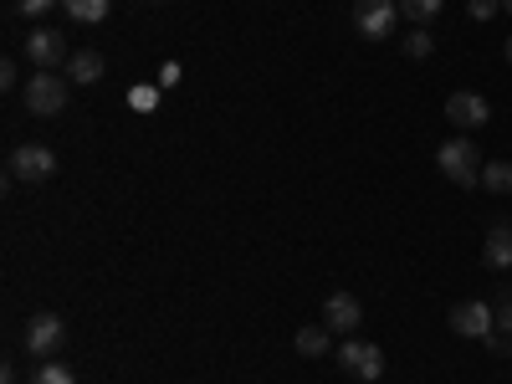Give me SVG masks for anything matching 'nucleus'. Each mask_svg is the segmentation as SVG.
I'll list each match as a JSON object with an SVG mask.
<instances>
[{"label": "nucleus", "instance_id": "4468645a", "mask_svg": "<svg viewBox=\"0 0 512 384\" xmlns=\"http://www.w3.org/2000/svg\"><path fill=\"white\" fill-rule=\"evenodd\" d=\"M62 6H67V16L82 21V26H103L108 11H113V0H62Z\"/></svg>", "mask_w": 512, "mask_h": 384}, {"label": "nucleus", "instance_id": "7ed1b4c3", "mask_svg": "<svg viewBox=\"0 0 512 384\" xmlns=\"http://www.w3.org/2000/svg\"><path fill=\"white\" fill-rule=\"evenodd\" d=\"M62 344H67V323L57 313H31V323H26V354L31 359H57Z\"/></svg>", "mask_w": 512, "mask_h": 384}, {"label": "nucleus", "instance_id": "aec40b11", "mask_svg": "<svg viewBox=\"0 0 512 384\" xmlns=\"http://www.w3.org/2000/svg\"><path fill=\"white\" fill-rule=\"evenodd\" d=\"M487 349H497V354H512V333L492 328V333H487Z\"/></svg>", "mask_w": 512, "mask_h": 384}, {"label": "nucleus", "instance_id": "dca6fc26", "mask_svg": "<svg viewBox=\"0 0 512 384\" xmlns=\"http://www.w3.org/2000/svg\"><path fill=\"white\" fill-rule=\"evenodd\" d=\"M441 6H446V0H400V16L415 21V26H431L441 16Z\"/></svg>", "mask_w": 512, "mask_h": 384}, {"label": "nucleus", "instance_id": "bb28decb", "mask_svg": "<svg viewBox=\"0 0 512 384\" xmlns=\"http://www.w3.org/2000/svg\"><path fill=\"white\" fill-rule=\"evenodd\" d=\"M507 67H512V36H507Z\"/></svg>", "mask_w": 512, "mask_h": 384}, {"label": "nucleus", "instance_id": "f257e3e1", "mask_svg": "<svg viewBox=\"0 0 512 384\" xmlns=\"http://www.w3.org/2000/svg\"><path fill=\"white\" fill-rule=\"evenodd\" d=\"M436 164H441V175L451 180V185H461V190H472V185H482V149L472 144V139H446L441 149H436Z\"/></svg>", "mask_w": 512, "mask_h": 384}, {"label": "nucleus", "instance_id": "0eeeda50", "mask_svg": "<svg viewBox=\"0 0 512 384\" xmlns=\"http://www.w3.org/2000/svg\"><path fill=\"white\" fill-rule=\"evenodd\" d=\"M338 364H344V374L374 384V379L384 374V349H379V344H359V338H349V344L338 349Z\"/></svg>", "mask_w": 512, "mask_h": 384}, {"label": "nucleus", "instance_id": "6e6552de", "mask_svg": "<svg viewBox=\"0 0 512 384\" xmlns=\"http://www.w3.org/2000/svg\"><path fill=\"white\" fill-rule=\"evenodd\" d=\"M492 328H497L492 303H456L451 308V333H461V338H487Z\"/></svg>", "mask_w": 512, "mask_h": 384}, {"label": "nucleus", "instance_id": "412c9836", "mask_svg": "<svg viewBox=\"0 0 512 384\" xmlns=\"http://www.w3.org/2000/svg\"><path fill=\"white\" fill-rule=\"evenodd\" d=\"M497 328H502V333H512V292L497 303Z\"/></svg>", "mask_w": 512, "mask_h": 384}, {"label": "nucleus", "instance_id": "b1692460", "mask_svg": "<svg viewBox=\"0 0 512 384\" xmlns=\"http://www.w3.org/2000/svg\"><path fill=\"white\" fill-rule=\"evenodd\" d=\"M159 82H164V88H175V82H180V62H164V72H159Z\"/></svg>", "mask_w": 512, "mask_h": 384}, {"label": "nucleus", "instance_id": "1a4fd4ad", "mask_svg": "<svg viewBox=\"0 0 512 384\" xmlns=\"http://www.w3.org/2000/svg\"><path fill=\"white\" fill-rule=\"evenodd\" d=\"M446 118L461 128V134H472V128H482V123L492 118V108H487L482 93H451V98H446Z\"/></svg>", "mask_w": 512, "mask_h": 384}, {"label": "nucleus", "instance_id": "393cba45", "mask_svg": "<svg viewBox=\"0 0 512 384\" xmlns=\"http://www.w3.org/2000/svg\"><path fill=\"white\" fill-rule=\"evenodd\" d=\"M0 88H16V62H0Z\"/></svg>", "mask_w": 512, "mask_h": 384}, {"label": "nucleus", "instance_id": "9b49d317", "mask_svg": "<svg viewBox=\"0 0 512 384\" xmlns=\"http://www.w3.org/2000/svg\"><path fill=\"white\" fill-rule=\"evenodd\" d=\"M482 262H487L492 272H507V267H512V226H492V231H487Z\"/></svg>", "mask_w": 512, "mask_h": 384}, {"label": "nucleus", "instance_id": "5701e85b", "mask_svg": "<svg viewBox=\"0 0 512 384\" xmlns=\"http://www.w3.org/2000/svg\"><path fill=\"white\" fill-rule=\"evenodd\" d=\"M16 6H21L26 16H41V11H52V6H57V0H16Z\"/></svg>", "mask_w": 512, "mask_h": 384}, {"label": "nucleus", "instance_id": "20e7f679", "mask_svg": "<svg viewBox=\"0 0 512 384\" xmlns=\"http://www.w3.org/2000/svg\"><path fill=\"white\" fill-rule=\"evenodd\" d=\"M354 26L364 41H384L400 26V0H359L354 6Z\"/></svg>", "mask_w": 512, "mask_h": 384}, {"label": "nucleus", "instance_id": "ddd939ff", "mask_svg": "<svg viewBox=\"0 0 512 384\" xmlns=\"http://www.w3.org/2000/svg\"><path fill=\"white\" fill-rule=\"evenodd\" d=\"M67 72H72V82H77V88H93V82L103 77V57H98V52H72Z\"/></svg>", "mask_w": 512, "mask_h": 384}, {"label": "nucleus", "instance_id": "c85d7f7f", "mask_svg": "<svg viewBox=\"0 0 512 384\" xmlns=\"http://www.w3.org/2000/svg\"><path fill=\"white\" fill-rule=\"evenodd\" d=\"M154 6H159V0H154Z\"/></svg>", "mask_w": 512, "mask_h": 384}, {"label": "nucleus", "instance_id": "a878e982", "mask_svg": "<svg viewBox=\"0 0 512 384\" xmlns=\"http://www.w3.org/2000/svg\"><path fill=\"white\" fill-rule=\"evenodd\" d=\"M0 384H16V369L6 364V369H0Z\"/></svg>", "mask_w": 512, "mask_h": 384}, {"label": "nucleus", "instance_id": "f8f14e48", "mask_svg": "<svg viewBox=\"0 0 512 384\" xmlns=\"http://www.w3.org/2000/svg\"><path fill=\"white\" fill-rule=\"evenodd\" d=\"M328 349H333V328H328V323L297 328V354H303V359H323Z\"/></svg>", "mask_w": 512, "mask_h": 384}, {"label": "nucleus", "instance_id": "f03ea898", "mask_svg": "<svg viewBox=\"0 0 512 384\" xmlns=\"http://www.w3.org/2000/svg\"><path fill=\"white\" fill-rule=\"evenodd\" d=\"M21 103L31 118H57L67 108V77L62 72H31L21 88Z\"/></svg>", "mask_w": 512, "mask_h": 384}, {"label": "nucleus", "instance_id": "6ab92c4d", "mask_svg": "<svg viewBox=\"0 0 512 384\" xmlns=\"http://www.w3.org/2000/svg\"><path fill=\"white\" fill-rule=\"evenodd\" d=\"M502 11V0H466V16H472V21H492Z\"/></svg>", "mask_w": 512, "mask_h": 384}, {"label": "nucleus", "instance_id": "9d476101", "mask_svg": "<svg viewBox=\"0 0 512 384\" xmlns=\"http://www.w3.org/2000/svg\"><path fill=\"white\" fill-rule=\"evenodd\" d=\"M323 323H328L333 333H359V323H364L359 297H354V292H333L328 303H323Z\"/></svg>", "mask_w": 512, "mask_h": 384}, {"label": "nucleus", "instance_id": "4be33fe9", "mask_svg": "<svg viewBox=\"0 0 512 384\" xmlns=\"http://www.w3.org/2000/svg\"><path fill=\"white\" fill-rule=\"evenodd\" d=\"M134 108H159V88H134Z\"/></svg>", "mask_w": 512, "mask_h": 384}, {"label": "nucleus", "instance_id": "2eb2a0df", "mask_svg": "<svg viewBox=\"0 0 512 384\" xmlns=\"http://www.w3.org/2000/svg\"><path fill=\"white\" fill-rule=\"evenodd\" d=\"M482 190H487V195H512V164H507V159L482 164Z\"/></svg>", "mask_w": 512, "mask_h": 384}, {"label": "nucleus", "instance_id": "cd10ccee", "mask_svg": "<svg viewBox=\"0 0 512 384\" xmlns=\"http://www.w3.org/2000/svg\"><path fill=\"white\" fill-rule=\"evenodd\" d=\"M502 11H507V16H512V0H502Z\"/></svg>", "mask_w": 512, "mask_h": 384}, {"label": "nucleus", "instance_id": "a211bd4d", "mask_svg": "<svg viewBox=\"0 0 512 384\" xmlns=\"http://www.w3.org/2000/svg\"><path fill=\"white\" fill-rule=\"evenodd\" d=\"M431 52H436V36L425 31V26L405 36V57H410V62H425V57H431Z\"/></svg>", "mask_w": 512, "mask_h": 384}, {"label": "nucleus", "instance_id": "39448f33", "mask_svg": "<svg viewBox=\"0 0 512 384\" xmlns=\"http://www.w3.org/2000/svg\"><path fill=\"white\" fill-rule=\"evenodd\" d=\"M57 175V154L47 144H21L11 154V180H26V185H41Z\"/></svg>", "mask_w": 512, "mask_h": 384}, {"label": "nucleus", "instance_id": "423d86ee", "mask_svg": "<svg viewBox=\"0 0 512 384\" xmlns=\"http://www.w3.org/2000/svg\"><path fill=\"white\" fill-rule=\"evenodd\" d=\"M26 57H31L36 72H57L62 62H72V57H67V36H62V31H47V26L26 31Z\"/></svg>", "mask_w": 512, "mask_h": 384}, {"label": "nucleus", "instance_id": "f3484780", "mask_svg": "<svg viewBox=\"0 0 512 384\" xmlns=\"http://www.w3.org/2000/svg\"><path fill=\"white\" fill-rule=\"evenodd\" d=\"M31 384H77V374L62 359H41V369L31 374Z\"/></svg>", "mask_w": 512, "mask_h": 384}]
</instances>
